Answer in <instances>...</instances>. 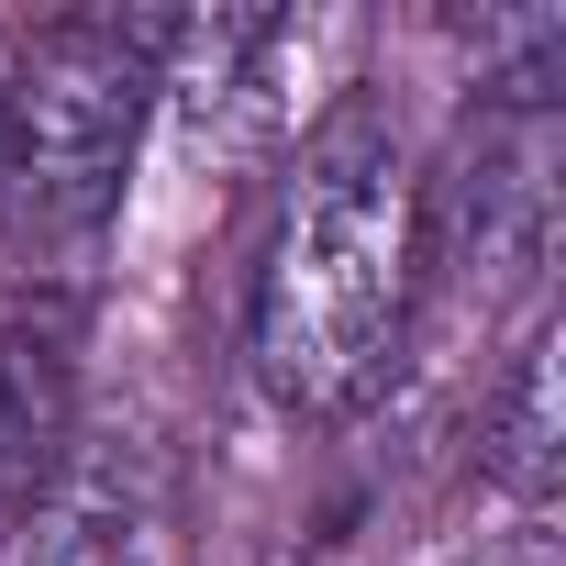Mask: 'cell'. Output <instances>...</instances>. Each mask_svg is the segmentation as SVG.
<instances>
[{"instance_id":"obj_1","label":"cell","mask_w":566,"mask_h":566,"mask_svg":"<svg viewBox=\"0 0 566 566\" xmlns=\"http://www.w3.org/2000/svg\"><path fill=\"white\" fill-rule=\"evenodd\" d=\"M422 255H433V233H422V167H411L400 123L378 101H334L301 134L290 178H277V211H266V244L244 277L255 389L301 422L356 411L411 334Z\"/></svg>"},{"instance_id":"obj_2","label":"cell","mask_w":566,"mask_h":566,"mask_svg":"<svg viewBox=\"0 0 566 566\" xmlns=\"http://www.w3.org/2000/svg\"><path fill=\"white\" fill-rule=\"evenodd\" d=\"M167 78L156 12H56L0 34V178L12 189H101Z\"/></svg>"},{"instance_id":"obj_3","label":"cell","mask_w":566,"mask_h":566,"mask_svg":"<svg viewBox=\"0 0 566 566\" xmlns=\"http://www.w3.org/2000/svg\"><path fill=\"white\" fill-rule=\"evenodd\" d=\"M478 467L522 500V511H544L555 500V478H566V389H555V323H533L522 345H511V367H500V389L478 400Z\"/></svg>"},{"instance_id":"obj_4","label":"cell","mask_w":566,"mask_h":566,"mask_svg":"<svg viewBox=\"0 0 566 566\" xmlns=\"http://www.w3.org/2000/svg\"><path fill=\"white\" fill-rule=\"evenodd\" d=\"M67 455V356L45 334H0V533H12Z\"/></svg>"},{"instance_id":"obj_5","label":"cell","mask_w":566,"mask_h":566,"mask_svg":"<svg viewBox=\"0 0 566 566\" xmlns=\"http://www.w3.org/2000/svg\"><path fill=\"white\" fill-rule=\"evenodd\" d=\"M34 566H134L112 533V489H56L34 522Z\"/></svg>"},{"instance_id":"obj_6","label":"cell","mask_w":566,"mask_h":566,"mask_svg":"<svg viewBox=\"0 0 566 566\" xmlns=\"http://www.w3.org/2000/svg\"><path fill=\"white\" fill-rule=\"evenodd\" d=\"M489 566H555V555H544V533H522V544H511V555H489Z\"/></svg>"}]
</instances>
